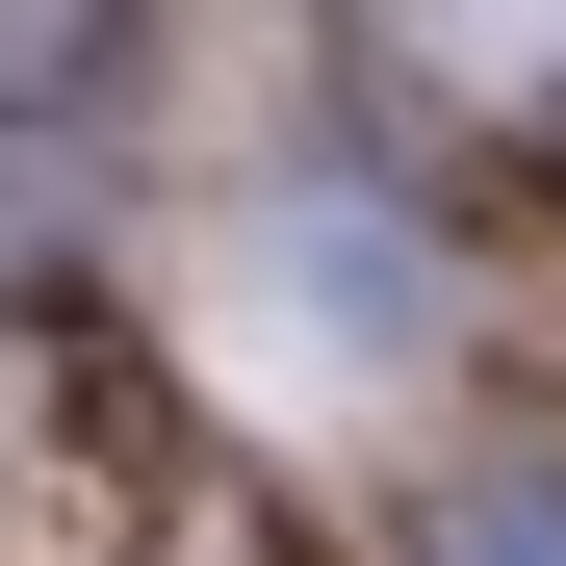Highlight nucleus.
<instances>
[{"label": "nucleus", "instance_id": "f03ea898", "mask_svg": "<svg viewBox=\"0 0 566 566\" xmlns=\"http://www.w3.org/2000/svg\"><path fill=\"white\" fill-rule=\"evenodd\" d=\"M387 27H412L438 77H541V52H566V0H387Z\"/></svg>", "mask_w": 566, "mask_h": 566}, {"label": "nucleus", "instance_id": "f257e3e1", "mask_svg": "<svg viewBox=\"0 0 566 566\" xmlns=\"http://www.w3.org/2000/svg\"><path fill=\"white\" fill-rule=\"evenodd\" d=\"M438 566H566V463H463V490H438Z\"/></svg>", "mask_w": 566, "mask_h": 566}, {"label": "nucleus", "instance_id": "7ed1b4c3", "mask_svg": "<svg viewBox=\"0 0 566 566\" xmlns=\"http://www.w3.org/2000/svg\"><path fill=\"white\" fill-rule=\"evenodd\" d=\"M104 52V0H0V77H77Z\"/></svg>", "mask_w": 566, "mask_h": 566}]
</instances>
